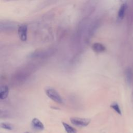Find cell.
<instances>
[{
  "mask_svg": "<svg viewBox=\"0 0 133 133\" xmlns=\"http://www.w3.org/2000/svg\"><path fill=\"white\" fill-rule=\"evenodd\" d=\"M1 126L2 128L7 129V130H12L14 129V126L9 123H2L1 124Z\"/></svg>",
  "mask_w": 133,
  "mask_h": 133,
  "instance_id": "11",
  "label": "cell"
},
{
  "mask_svg": "<svg viewBox=\"0 0 133 133\" xmlns=\"http://www.w3.org/2000/svg\"><path fill=\"white\" fill-rule=\"evenodd\" d=\"M111 107L116 112H117L118 114H122V112H121V110L119 108V107L118 105V104L116 103V102H114V103H113L111 105Z\"/></svg>",
  "mask_w": 133,
  "mask_h": 133,
  "instance_id": "10",
  "label": "cell"
},
{
  "mask_svg": "<svg viewBox=\"0 0 133 133\" xmlns=\"http://www.w3.org/2000/svg\"><path fill=\"white\" fill-rule=\"evenodd\" d=\"M92 48L93 50L96 52H102L105 51V47L101 44L99 43H95L92 45Z\"/></svg>",
  "mask_w": 133,
  "mask_h": 133,
  "instance_id": "7",
  "label": "cell"
},
{
  "mask_svg": "<svg viewBox=\"0 0 133 133\" xmlns=\"http://www.w3.org/2000/svg\"><path fill=\"white\" fill-rule=\"evenodd\" d=\"M126 7V5L125 4H122L120 7L118 12V18L119 20H122V19H123L125 14Z\"/></svg>",
  "mask_w": 133,
  "mask_h": 133,
  "instance_id": "8",
  "label": "cell"
},
{
  "mask_svg": "<svg viewBox=\"0 0 133 133\" xmlns=\"http://www.w3.org/2000/svg\"><path fill=\"white\" fill-rule=\"evenodd\" d=\"M27 31H28V28H27V25L25 24L21 25V26H19L18 29V35H19V38L23 42H24L26 40Z\"/></svg>",
  "mask_w": 133,
  "mask_h": 133,
  "instance_id": "3",
  "label": "cell"
},
{
  "mask_svg": "<svg viewBox=\"0 0 133 133\" xmlns=\"http://www.w3.org/2000/svg\"><path fill=\"white\" fill-rule=\"evenodd\" d=\"M9 89L7 86L3 85L1 87L0 89V98L1 99H4L6 98L8 95Z\"/></svg>",
  "mask_w": 133,
  "mask_h": 133,
  "instance_id": "6",
  "label": "cell"
},
{
  "mask_svg": "<svg viewBox=\"0 0 133 133\" xmlns=\"http://www.w3.org/2000/svg\"><path fill=\"white\" fill-rule=\"evenodd\" d=\"M125 76L127 83L131 85L133 83V71L130 68H127L125 71Z\"/></svg>",
  "mask_w": 133,
  "mask_h": 133,
  "instance_id": "4",
  "label": "cell"
},
{
  "mask_svg": "<svg viewBox=\"0 0 133 133\" xmlns=\"http://www.w3.org/2000/svg\"><path fill=\"white\" fill-rule=\"evenodd\" d=\"M25 133H30V132H25Z\"/></svg>",
  "mask_w": 133,
  "mask_h": 133,
  "instance_id": "12",
  "label": "cell"
},
{
  "mask_svg": "<svg viewBox=\"0 0 133 133\" xmlns=\"http://www.w3.org/2000/svg\"><path fill=\"white\" fill-rule=\"evenodd\" d=\"M70 121L72 124L75 126L78 127H85L89 124L90 120L87 118L73 117L70 118Z\"/></svg>",
  "mask_w": 133,
  "mask_h": 133,
  "instance_id": "2",
  "label": "cell"
},
{
  "mask_svg": "<svg viewBox=\"0 0 133 133\" xmlns=\"http://www.w3.org/2000/svg\"><path fill=\"white\" fill-rule=\"evenodd\" d=\"M63 126L65 129V130L67 133H76V130L73 127L69 125L68 124L63 122Z\"/></svg>",
  "mask_w": 133,
  "mask_h": 133,
  "instance_id": "9",
  "label": "cell"
},
{
  "mask_svg": "<svg viewBox=\"0 0 133 133\" xmlns=\"http://www.w3.org/2000/svg\"><path fill=\"white\" fill-rule=\"evenodd\" d=\"M47 96L51 100L58 103H61L62 102V99L58 92L52 88L47 89L45 91Z\"/></svg>",
  "mask_w": 133,
  "mask_h": 133,
  "instance_id": "1",
  "label": "cell"
},
{
  "mask_svg": "<svg viewBox=\"0 0 133 133\" xmlns=\"http://www.w3.org/2000/svg\"><path fill=\"white\" fill-rule=\"evenodd\" d=\"M32 125L33 127L38 130H42L44 128L43 124L38 118H34L32 121Z\"/></svg>",
  "mask_w": 133,
  "mask_h": 133,
  "instance_id": "5",
  "label": "cell"
}]
</instances>
